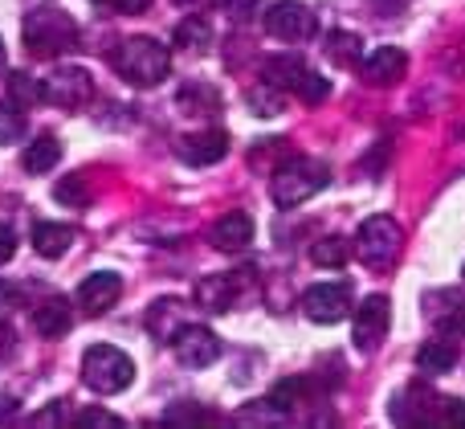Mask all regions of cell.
Returning a JSON list of instances; mask_svg holds the SVG:
<instances>
[{"label":"cell","instance_id":"41","mask_svg":"<svg viewBox=\"0 0 465 429\" xmlns=\"http://www.w3.org/2000/svg\"><path fill=\"white\" fill-rule=\"evenodd\" d=\"M5 65H8V49H5V37H0V74H5Z\"/></svg>","mask_w":465,"mask_h":429},{"label":"cell","instance_id":"31","mask_svg":"<svg viewBox=\"0 0 465 429\" xmlns=\"http://www.w3.org/2000/svg\"><path fill=\"white\" fill-rule=\"evenodd\" d=\"M433 425H445V429H465V401H461V397H453V401H437Z\"/></svg>","mask_w":465,"mask_h":429},{"label":"cell","instance_id":"18","mask_svg":"<svg viewBox=\"0 0 465 429\" xmlns=\"http://www.w3.org/2000/svg\"><path fill=\"white\" fill-rule=\"evenodd\" d=\"M237 299V274H213L196 286V303L204 311H229Z\"/></svg>","mask_w":465,"mask_h":429},{"label":"cell","instance_id":"20","mask_svg":"<svg viewBox=\"0 0 465 429\" xmlns=\"http://www.w3.org/2000/svg\"><path fill=\"white\" fill-rule=\"evenodd\" d=\"M417 364H420V373L441 376V373H450V368L458 364V348H453L450 340H429V344H420Z\"/></svg>","mask_w":465,"mask_h":429},{"label":"cell","instance_id":"16","mask_svg":"<svg viewBox=\"0 0 465 429\" xmlns=\"http://www.w3.org/2000/svg\"><path fill=\"white\" fill-rule=\"evenodd\" d=\"M70 324H74V311H70V303L57 299V294H49L37 307V315H33V327H37L45 340H62V335L70 332Z\"/></svg>","mask_w":465,"mask_h":429},{"label":"cell","instance_id":"35","mask_svg":"<svg viewBox=\"0 0 465 429\" xmlns=\"http://www.w3.org/2000/svg\"><path fill=\"white\" fill-rule=\"evenodd\" d=\"M94 5L114 8V13H127V16H135V13H147V5H152V0H94Z\"/></svg>","mask_w":465,"mask_h":429},{"label":"cell","instance_id":"9","mask_svg":"<svg viewBox=\"0 0 465 429\" xmlns=\"http://www.w3.org/2000/svg\"><path fill=\"white\" fill-rule=\"evenodd\" d=\"M265 33L278 41H311L314 33H319V21H314V13L306 5H298V0H278V5H270V13H265Z\"/></svg>","mask_w":465,"mask_h":429},{"label":"cell","instance_id":"15","mask_svg":"<svg viewBox=\"0 0 465 429\" xmlns=\"http://www.w3.org/2000/svg\"><path fill=\"white\" fill-rule=\"evenodd\" d=\"M429 319L437 332L465 335V299L461 294H429Z\"/></svg>","mask_w":465,"mask_h":429},{"label":"cell","instance_id":"2","mask_svg":"<svg viewBox=\"0 0 465 429\" xmlns=\"http://www.w3.org/2000/svg\"><path fill=\"white\" fill-rule=\"evenodd\" d=\"M114 70L131 86H160L172 70V54L155 37H127L114 49Z\"/></svg>","mask_w":465,"mask_h":429},{"label":"cell","instance_id":"8","mask_svg":"<svg viewBox=\"0 0 465 429\" xmlns=\"http://www.w3.org/2000/svg\"><path fill=\"white\" fill-rule=\"evenodd\" d=\"M302 315L311 319V324H343L347 315H351V286L347 283H319L311 286V291L302 294Z\"/></svg>","mask_w":465,"mask_h":429},{"label":"cell","instance_id":"17","mask_svg":"<svg viewBox=\"0 0 465 429\" xmlns=\"http://www.w3.org/2000/svg\"><path fill=\"white\" fill-rule=\"evenodd\" d=\"M74 245V225H62V221H37L33 225V250L41 258H62Z\"/></svg>","mask_w":465,"mask_h":429},{"label":"cell","instance_id":"13","mask_svg":"<svg viewBox=\"0 0 465 429\" xmlns=\"http://www.w3.org/2000/svg\"><path fill=\"white\" fill-rule=\"evenodd\" d=\"M176 152H180V160L193 164V168H209V164H217V160H225L229 155V135L225 131H217V127L196 131V135L180 139Z\"/></svg>","mask_w":465,"mask_h":429},{"label":"cell","instance_id":"38","mask_svg":"<svg viewBox=\"0 0 465 429\" xmlns=\"http://www.w3.org/2000/svg\"><path fill=\"white\" fill-rule=\"evenodd\" d=\"M13 352H16V335H13V327H5L0 324V368L13 360Z\"/></svg>","mask_w":465,"mask_h":429},{"label":"cell","instance_id":"26","mask_svg":"<svg viewBox=\"0 0 465 429\" xmlns=\"http://www.w3.org/2000/svg\"><path fill=\"white\" fill-rule=\"evenodd\" d=\"M8 103H16L21 111L41 103V82H33L29 74H13V78H8Z\"/></svg>","mask_w":465,"mask_h":429},{"label":"cell","instance_id":"34","mask_svg":"<svg viewBox=\"0 0 465 429\" xmlns=\"http://www.w3.org/2000/svg\"><path fill=\"white\" fill-rule=\"evenodd\" d=\"M78 425H106V429H114L123 422L114 414H106V409H86V414H78Z\"/></svg>","mask_w":465,"mask_h":429},{"label":"cell","instance_id":"14","mask_svg":"<svg viewBox=\"0 0 465 429\" xmlns=\"http://www.w3.org/2000/svg\"><path fill=\"white\" fill-rule=\"evenodd\" d=\"M213 245L217 250H225V254H241L249 242H253V217L249 213H241V209H232V213H225V217L213 225Z\"/></svg>","mask_w":465,"mask_h":429},{"label":"cell","instance_id":"22","mask_svg":"<svg viewBox=\"0 0 465 429\" xmlns=\"http://www.w3.org/2000/svg\"><path fill=\"white\" fill-rule=\"evenodd\" d=\"M213 41V29L204 16H184V21L176 25V45L184 49H204Z\"/></svg>","mask_w":465,"mask_h":429},{"label":"cell","instance_id":"7","mask_svg":"<svg viewBox=\"0 0 465 429\" xmlns=\"http://www.w3.org/2000/svg\"><path fill=\"white\" fill-rule=\"evenodd\" d=\"M388 327H392V303H388V294H368V299L355 307V319H351L355 348L376 352L380 344H384Z\"/></svg>","mask_w":465,"mask_h":429},{"label":"cell","instance_id":"25","mask_svg":"<svg viewBox=\"0 0 465 429\" xmlns=\"http://www.w3.org/2000/svg\"><path fill=\"white\" fill-rule=\"evenodd\" d=\"M25 135V111L16 103H0V147L16 144Z\"/></svg>","mask_w":465,"mask_h":429},{"label":"cell","instance_id":"3","mask_svg":"<svg viewBox=\"0 0 465 429\" xmlns=\"http://www.w3.org/2000/svg\"><path fill=\"white\" fill-rule=\"evenodd\" d=\"M25 45L33 57H62L78 45V21L65 8H33L25 16Z\"/></svg>","mask_w":465,"mask_h":429},{"label":"cell","instance_id":"30","mask_svg":"<svg viewBox=\"0 0 465 429\" xmlns=\"http://www.w3.org/2000/svg\"><path fill=\"white\" fill-rule=\"evenodd\" d=\"M249 106H253L257 115H265V119H270V115H278V111H282V90L265 82V86L249 90Z\"/></svg>","mask_w":465,"mask_h":429},{"label":"cell","instance_id":"32","mask_svg":"<svg viewBox=\"0 0 465 429\" xmlns=\"http://www.w3.org/2000/svg\"><path fill=\"white\" fill-rule=\"evenodd\" d=\"M163 422H172V425H204V422H213V414H204V409H196V405H176V409L163 414Z\"/></svg>","mask_w":465,"mask_h":429},{"label":"cell","instance_id":"36","mask_svg":"<svg viewBox=\"0 0 465 429\" xmlns=\"http://www.w3.org/2000/svg\"><path fill=\"white\" fill-rule=\"evenodd\" d=\"M16 254V229L13 225H0V266Z\"/></svg>","mask_w":465,"mask_h":429},{"label":"cell","instance_id":"4","mask_svg":"<svg viewBox=\"0 0 465 429\" xmlns=\"http://www.w3.org/2000/svg\"><path fill=\"white\" fill-rule=\"evenodd\" d=\"M82 381L90 384L103 397H114L123 393L131 381H135V360L123 348H111V344H94V348L82 356Z\"/></svg>","mask_w":465,"mask_h":429},{"label":"cell","instance_id":"27","mask_svg":"<svg viewBox=\"0 0 465 429\" xmlns=\"http://www.w3.org/2000/svg\"><path fill=\"white\" fill-rule=\"evenodd\" d=\"M294 95H298V98H302V103L319 106V103H327V95H331V82H327V78H322V74L306 70V74H302V78H298Z\"/></svg>","mask_w":465,"mask_h":429},{"label":"cell","instance_id":"11","mask_svg":"<svg viewBox=\"0 0 465 429\" xmlns=\"http://www.w3.org/2000/svg\"><path fill=\"white\" fill-rule=\"evenodd\" d=\"M123 294V278L111 274V270H98V274H86L78 286V294H74V303H78L86 315H103L106 307H114Z\"/></svg>","mask_w":465,"mask_h":429},{"label":"cell","instance_id":"39","mask_svg":"<svg viewBox=\"0 0 465 429\" xmlns=\"http://www.w3.org/2000/svg\"><path fill=\"white\" fill-rule=\"evenodd\" d=\"M16 299H21V291H16V286H8V283H0V311H8Z\"/></svg>","mask_w":465,"mask_h":429},{"label":"cell","instance_id":"28","mask_svg":"<svg viewBox=\"0 0 465 429\" xmlns=\"http://www.w3.org/2000/svg\"><path fill=\"white\" fill-rule=\"evenodd\" d=\"M327 54L335 57L339 65H351V62H360V37H355V33H331V45H327Z\"/></svg>","mask_w":465,"mask_h":429},{"label":"cell","instance_id":"29","mask_svg":"<svg viewBox=\"0 0 465 429\" xmlns=\"http://www.w3.org/2000/svg\"><path fill=\"white\" fill-rule=\"evenodd\" d=\"M54 196L62 205H74V209H82V205H90V185L82 176H65L62 185L54 188Z\"/></svg>","mask_w":465,"mask_h":429},{"label":"cell","instance_id":"33","mask_svg":"<svg viewBox=\"0 0 465 429\" xmlns=\"http://www.w3.org/2000/svg\"><path fill=\"white\" fill-rule=\"evenodd\" d=\"M217 5H221V13H225L229 21H249L262 0H217Z\"/></svg>","mask_w":465,"mask_h":429},{"label":"cell","instance_id":"19","mask_svg":"<svg viewBox=\"0 0 465 429\" xmlns=\"http://www.w3.org/2000/svg\"><path fill=\"white\" fill-rule=\"evenodd\" d=\"M57 160H62V144H57L54 135H37L29 147H25V172H33V176H45V172L57 168Z\"/></svg>","mask_w":465,"mask_h":429},{"label":"cell","instance_id":"23","mask_svg":"<svg viewBox=\"0 0 465 429\" xmlns=\"http://www.w3.org/2000/svg\"><path fill=\"white\" fill-rule=\"evenodd\" d=\"M176 103L184 106V115H209V111H217L221 98H217V90L213 86H184Z\"/></svg>","mask_w":465,"mask_h":429},{"label":"cell","instance_id":"24","mask_svg":"<svg viewBox=\"0 0 465 429\" xmlns=\"http://www.w3.org/2000/svg\"><path fill=\"white\" fill-rule=\"evenodd\" d=\"M311 262L314 266H327V270H339L347 262V245L343 237H322V242L311 245Z\"/></svg>","mask_w":465,"mask_h":429},{"label":"cell","instance_id":"40","mask_svg":"<svg viewBox=\"0 0 465 429\" xmlns=\"http://www.w3.org/2000/svg\"><path fill=\"white\" fill-rule=\"evenodd\" d=\"M8 414L16 417V401L13 397H0V422H8Z\"/></svg>","mask_w":465,"mask_h":429},{"label":"cell","instance_id":"1","mask_svg":"<svg viewBox=\"0 0 465 429\" xmlns=\"http://www.w3.org/2000/svg\"><path fill=\"white\" fill-rule=\"evenodd\" d=\"M331 180V168L314 155H294L286 160L278 172L270 176V196L282 209H294V205H306L314 193H322Z\"/></svg>","mask_w":465,"mask_h":429},{"label":"cell","instance_id":"12","mask_svg":"<svg viewBox=\"0 0 465 429\" xmlns=\"http://www.w3.org/2000/svg\"><path fill=\"white\" fill-rule=\"evenodd\" d=\"M404 70H409V54H404L401 45H380L376 54H368L360 65L368 86H396V82L404 78Z\"/></svg>","mask_w":465,"mask_h":429},{"label":"cell","instance_id":"6","mask_svg":"<svg viewBox=\"0 0 465 429\" xmlns=\"http://www.w3.org/2000/svg\"><path fill=\"white\" fill-rule=\"evenodd\" d=\"M90 98H94V82H90V74L78 70V65H62V70L41 78V103L74 111V106H86Z\"/></svg>","mask_w":465,"mask_h":429},{"label":"cell","instance_id":"37","mask_svg":"<svg viewBox=\"0 0 465 429\" xmlns=\"http://www.w3.org/2000/svg\"><path fill=\"white\" fill-rule=\"evenodd\" d=\"M65 414H62V401H54L49 409H41V414H33V425H62Z\"/></svg>","mask_w":465,"mask_h":429},{"label":"cell","instance_id":"21","mask_svg":"<svg viewBox=\"0 0 465 429\" xmlns=\"http://www.w3.org/2000/svg\"><path fill=\"white\" fill-rule=\"evenodd\" d=\"M302 74H306V65L298 62L294 54H290V57H270V62H265V82H270V86H278V90H294Z\"/></svg>","mask_w":465,"mask_h":429},{"label":"cell","instance_id":"42","mask_svg":"<svg viewBox=\"0 0 465 429\" xmlns=\"http://www.w3.org/2000/svg\"><path fill=\"white\" fill-rule=\"evenodd\" d=\"M461 274H465V270H461Z\"/></svg>","mask_w":465,"mask_h":429},{"label":"cell","instance_id":"10","mask_svg":"<svg viewBox=\"0 0 465 429\" xmlns=\"http://www.w3.org/2000/svg\"><path fill=\"white\" fill-rule=\"evenodd\" d=\"M172 348H176L180 364H188V368H209L221 356V340L204 324H184L172 335Z\"/></svg>","mask_w":465,"mask_h":429},{"label":"cell","instance_id":"5","mask_svg":"<svg viewBox=\"0 0 465 429\" xmlns=\"http://www.w3.org/2000/svg\"><path fill=\"white\" fill-rule=\"evenodd\" d=\"M401 245H404V234H401V225H396L392 217H368L360 225V234H355V258L363 262V266H392L396 262V254H401Z\"/></svg>","mask_w":465,"mask_h":429}]
</instances>
